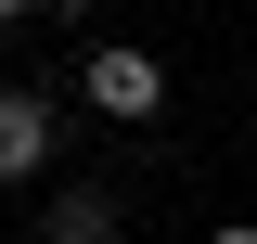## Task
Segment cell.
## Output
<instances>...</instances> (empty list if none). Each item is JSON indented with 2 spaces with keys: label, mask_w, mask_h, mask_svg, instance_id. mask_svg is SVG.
Masks as SVG:
<instances>
[{
  "label": "cell",
  "mask_w": 257,
  "mask_h": 244,
  "mask_svg": "<svg viewBox=\"0 0 257 244\" xmlns=\"http://www.w3.org/2000/svg\"><path fill=\"white\" fill-rule=\"evenodd\" d=\"M39 167H52V103H39L26 77H0V193L39 180Z\"/></svg>",
  "instance_id": "2"
},
{
  "label": "cell",
  "mask_w": 257,
  "mask_h": 244,
  "mask_svg": "<svg viewBox=\"0 0 257 244\" xmlns=\"http://www.w3.org/2000/svg\"><path fill=\"white\" fill-rule=\"evenodd\" d=\"M206 244H257V218H219V231H206Z\"/></svg>",
  "instance_id": "4"
},
{
  "label": "cell",
  "mask_w": 257,
  "mask_h": 244,
  "mask_svg": "<svg viewBox=\"0 0 257 244\" xmlns=\"http://www.w3.org/2000/svg\"><path fill=\"white\" fill-rule=\"evenodd\" d=\"M116 180H52V206H39V244H116Z\"/></svg>",
  "instance_id": "3"
},
{
  "label": "cell",
  "mask_w": 257,
  "mask_h": 244,
  "mask_svg": "<svg viewBox=\"0 0 257 244\" xmlns=\"http://www.w3.org/2000/svg\"><path fill=\"white\" fill-rule=\"evenodd\" d=\"M77 90H90V103H103L116 129H142V116L167 103V64L142 52V39H90V64H77Z\"/></svg>",
  "instance_id": "1"
}]
</instances>
